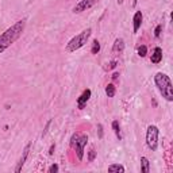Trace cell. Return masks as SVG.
Masks as SVG:
<instances>
[{
  "instance_id": "obj_19",
  "label": "cell",
  "mask_w": 173,
  "mask_h": 173,
  "mask_svg": "<svg viewBox=\"0 0 173 173\" xmlns=\"http://www.w3.org/2000/svg\"><path fill=\"white\" fill-rule=\"evenodd\" d=\"M95 158H96V152H95V149L92 148L91 150L88 152V161H89V162H93Z\"/></svg>"
},
{
  "instance_id": "obj_11",
  "label": "cell",
  "mask_w": 173,
  "mask_h": 173,
  "mask_svg": "<svg viewBox=\"0 0 173 173\" xmlns=\"http://www.w3.org/2000/svg\"><path fill=\"white\" fill-rule=\"evenodd\" d=\"M124 50V41L122 38H116L115 42H114V46H112V53H116V54H120Z\"/></svg>"
},
{
  "instance_id": "obj_15",
  "label": "cell",
  "mask_w": 173,
  "mask_h": 173,
  "mask_svg": "<svg viewBox=\"0 0 173 173\" xmlns=\"http://www.w3.org/2000/svg\"><path fill=\"white\" fill-rule=\"evenodd\" d=\"M115 93H116V86L114 85V84H108V85L106 86V95H107L108 97H114Z\"/></svg>"
},
{
  "instance_id": "obj_2",
  "label": "cell",
  "mask_w": 173,
  "mask_h": 173,
  "mask_svg": "<svg viewBox=\"0 0 173 173\" xmlns=\"http://www.w3.org/2000/svg\"><path fill=\"white\" fill-rule=\"evenodd\" d=\"M154 83H156V86L158 88V91L162 95L164 99L168 100V102H172L173 100V84L170 81L168 75H165L162 72L156 73Z\"/></svg>"
},
{
  "instance_id": "obj_12",
  "label": "cell",
  "mask_w": 173,
  "mask_h": 173,
  "mask_svg": "<svg viewBox=\"0 0 173 173\" xmlns=\"http://www.w3.org/2000/svg\"><path fill=\"white\" fill-rule=\"evenodd\" d=\"M141 165H142V168H141V172L142 173L150 172V162H149V160L146 157H141Z\"/></svg>"
},
{
  "instance_id": "obj_4",
  "label": "cell",
  "mask_w": 173,
  "mask_h": 173,
  "mask_svg": "<svg viewBox=\"0 0 173 173\" xmlns=\"http://www.w3.org/2000/svg\"><path fill=\"white\" fill-rule=\"evenodd\" d=\"M88 143V135L83 134V132H75L71 138V146L76 150L77 158L79 161H81L84 158V148Z\"/></svg>"
},
{
  "instance_id": "obj_16",
  "label": "cell",
  "mask_w": 173,
  "mask_h": 173,
  "mask_svg": "<svg viewBox=\"0 0 173 173\" xmlns=\"http://www.w3.org/2000/svg\"><path fill=\"white\" fill-rule=\"evenodd\" d=\"M100 51V42L95 39V41L92 42V47H91V53L92 54H97Z\"/></svg>"
},
{
  "instance_id": "obj_7",
  "label": "cell",
  "mask_w": 173,
  "mask_h": 173,
  "mask_svg": "<svg viewBox=\"0 0 173 173\" xmlns=\"http://www.w3.org/2000/svg\"><path fill=\"white\" fill-rule=\"evenodd\" d=\"M30 148H31V143H27V145L25 146V149H23L21 158H19V161H18V164H16V168H15V172H16V173H19V172L22 170V168H23V165H25L26 160H27V157H29Z\"/></svg>"
},
{
  "instance_id": "obj_23",
  "label": "cell",
  "mask_w": 173,
  "mask_h": 173,
  "mask_svg": "<svg viewBox=\"0 0 173 173\" xmlns=\"http://www.w3.org/2000/svg\"><path fill=\"white\" fill-rule=\"evenodd\" d=\"M97 137L100 138V139L103 138V124H100V123L97 124Z\"/></svg>"
},
{
  "instance_id": "obj_21",
  "label": "cell",
  "mask_w": 173,
  "mask_h": 173,
  "mask_svg": "<svg viewBox=\"0 0 173 173\" xmlns=\"http://www.w3.org/2000/svg\"><path fill=\"white\" fill-rule=\"evenodd\" d=\"M51 122H53V120H51V119H49V120H47V123H46L45 128H43V132H42V137H45L46 134H47V131H49V127H50Z\"/></svg>"
},
{
  "instance_id": "obj_17",
  "label": "cell",
  "mask_w": 173,
  "mask_h": 173,
  "mask_svg": "<svg viewBox=\"0 0 173 173\" xmlns=\"http://www.w3.org/2000/svg\"><path fill=\"white\" fill-rule=\"evenodd\" d=\"M146 54H148V47L145 45H141L138 47V56L143 58V57H146Z\"/></svg>"
},
{
  "instance_id": "obj_22",
  "label": "cell",
  "mask_w": 173,
  "mask_h": 173,
  "mask_svg": "<svg viewBox=\"0 0 173 173\" xmlns=\"http://www.w3.org/2000/svg\"><path fill=\"white\" fill-rule=\"evenodd\" d=\"M58 165L57 164H53V165H50V168H49V173H57L58 172Z\"/></svg>"
},
{
  "instance_id": "obj_14",
  "label": "cell",
  "mask_w": 173,
  "mask_h": 173,
  "mask_svg": "<svg viewBox=\"0 0 173 173\" xmlns=\"http://www.w3.org/2000/svg\"><path fill=\"white\" fill-rule=\"evenodd\" d=\"M112 130L115 132V135L118 137V139L120 141L122 139V134H120V126H119V122L118 120H112Z\"/></svg>"
},
{
  "instance_id": "obj_1",
  "label": "cell",
  "mask_w": 173,
  "mask_h": 173,
  "mask_svg": "<svg viewBox=\"0 0 173 173\" xmlns=\"http://www.w3.org/2000/svg\"><path fill=\"white\" fill-rule=\"evenodd\" d=\"M25 27H26V19H22V21L16 22L14 26H11L10 29H7L0 35V53H3L5 49H8L14 42H16L21 38Z\"/></svg>"
},
{
  "instance_id": "obj_24",
  "label": "cell",
  "mask_w": 173,
  "mask_h": 173,
  "mask_svg": "<svg viewBox=\"0 0 173 173\" xmlns=\"http://www.w3.org/2000/svg\"><path fill=\"white\" fill-rule=\"evenodd\" d=\"M54 149H56V145L53 143L50 146V149H49V156H53V154H54Z\"/></svg>"
},
{
  "instance_id": "obj_26",
  "label": "cell",
  "mask_w": 173,
  "mask_h": 173,
  "mask_svg": "<svg viewBox=\"0 0 173 173\" xmlns=\"http://www.w3.org/2000/svg\"><path fill=\"white\" fill-rule=\"evenodd\" d=\"M118 1V4H123V3H124V0H116Z\"/></svg>"
},
{
  "instance_id": "obj_3",
  "label": "cell",
  "mask_w": 173,
  "mask_h": 173,
  "mask_svg": "<svg viewBox=\"0 0 173 173\" xmlns=\"http://www.w3.org/2000/svg\"><path fill=\"white\" fill-rule=\"evenodd\" d=\"M91 34H92V29H91V27H88V29H85V30H83L80 34H77L76 37H73L71 41L66 43L65 51H66V53H73V51L79 50L80 47H83V46L88 42Z\"/></svg>"
},
{
  "instance_id": "obj_9",
  "label": "cell",
  "mask_w": 173,
  "mask_h": 173,
  "mask_svg": "<svg viewBox=\"0 0 173 173\" xmlns=\"http://www.w3.org/2000/svg\"><path fill=\"white\" fill-rule=\"evenodd\" d=\"M142 19H143L142 12H141V11H137V12L134 14V18H132V31H134V34L138 33L139 27L142 25Z\"/></svg>"
},
{
  "instance_id": "obj_8",
  "label": "cell",
  "mask_w": 173,
  "mask_h": 173,
  "mask_svg": "<svg viewBox=\"0 0 173 173\" xmlns=\"http://www.w3.org/2000/svg\"><path fill=\"white\" fill-rule=\"evenodd\" d=\"M91 95H92V92H91V89H88V88L83 91V93L80 95V97L77 99V108H79V110H84V107H85L86 102L89 100Z\"/></svg>"
},
{
  "instance_id": "obj_20",
  "label": "cell",
  "mask_w": 173,
  "mask_h": 173,
  "mask_svg": "<svg viewBox=\"0 0 173 173\" xmlns=\"http://www.w3.org/2000/svg\"><path fill=\"white\" fill-rule=\"evenodd\" d=\"M161 31H162V23L157 25V27L154 29V37H156V38H160V35H161Z\"/></svg>"
},
{
  "instance_id": "obj_13",
  "label": "cell",
  "mask_w": 173,
  "mask_h": 173,
  "mask_svg": "<svg viewBox=\"0 0 173 173\" xmlns=\"http://www.w3.org/2000/svg\"><path fill=\"white\" fill-rule=\"evenodd\" d=\"M108 172H111V173H114V172H116V173H123L124 172V166L123 165H119V164H112V165H110L108 166Z\"/></svg>"
},
{
  "instance_id": "obj_10",
  "label": "cell",
  "mask_w": 173,
  "mask_h": 173,
  "mask_svg": "<svg viewBox=\"0 0 173 173\" xmlns=\"http://www.w3.org/2000/svg\"><path fill=\"white\" fill-rule=\"evenodd\" d=\"M150 61H152L153 64H160V62L162 61V49H161L160 46L154 47V51H153Z\"/></svg>"
},
{
  "instance_id": "obj_25",
  "label": "cell",
  "mask_w": 173,
  "mask_h": 173,
  "mask_svg": "<svg viewBox=\"0 0 173 173\" xmlns=\"http://www.w3.org/2000/svg\"><path fill=\"white\" fill-rule=\"evenodd\" d=\"M111 77H112V80H114V81H116L118 79H119V73H114Z\"/></svg>"
},
{
  "instance_id": "obj_18",
  "label": "cell",
  "mask_w": 173,
  "mask_h": 173,
  "mask_svg": "<svg viewBox=\"0 0 173 173\" xmlns=\"http://www.w3.org/2000/svg\"><path fill=\"white\" fill-rule=\"evenodd\" d=\"M118 65V61L116 60H112V61H110L108 64H106V66H104V71H111V69H115Z\"/></svg>"
},
{
  "instance_id": "obj_5",
  "label": "cell",
  "mask_w": 173,
  "mask_h": 173,
  "mask_svg": "<svg viewBox=\"0 0 173 173\" xmlns=\"http://www.w3.org/2000/svg\"><path fill=\"white\" fill-rule=\"evenodd\" d=\"M158 135H160L158 127L154 124H150L146 130V145L152 152H156L158 149Z\"/></svg>"
},
{
  "instance_id": "obj_6",
  "label": "cell",
  "mask_w": 173,
  "mask_h": 173,
  "mask_svg": "<svg viewBox=\"0 0 173 173\" xmlns=\"http://www.w3.org/2000/svg\"><path fill=\"white\" fill-rule=\"evenodd\" d=\"M97 3V0H81V1H79L75 7H73V12L75 14H81L83 11H86L89 10L91 7Z\"/></svg>"
}]
</instances>
